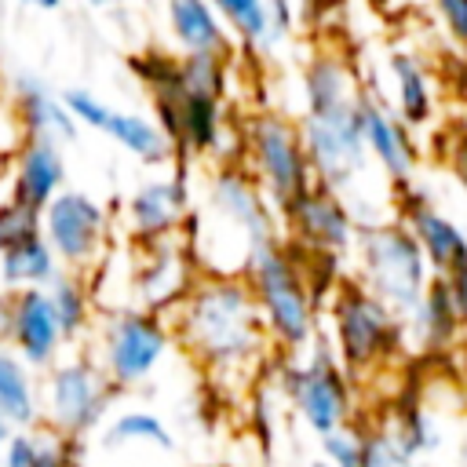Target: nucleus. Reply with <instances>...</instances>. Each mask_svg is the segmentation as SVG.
I'll return each instance as SVG.
<instances>
[{
	"instance_id": "de8ad7c7",
	"label": "nucleus",
	"mask_w": 467,
	"mask_h": 467,
	"mask_svg": "<svg viewBox=\"0 0 467 467\" xmlns=\"http://www.w3.org/2000/svg\"><path fill=\"white\" fill-rule=\"evenodd\" d=\"M361 467H365V463H361Z\"/></svg>"
},
{
	"instance_id": "c756f323",
	"label": "nucleus",
	"mask_w": 467,
	"mask_h": 467,
	"mask_svg": "<svg viewBox=\"0 0 467 467\" xmlns=\"http://www.w3.org/2000/svg\"><path fill=\"white\" fill-rule=\"evenodd\" d=\"M179 73L186 91L223 102L230 88V55H182Z\"/></svg>"
},
{
	"instance_id": "4c0bfd02",
	"label": "nucleus",
	"mask_w": 467,
	"mask_h": 467,
	"mask_svg": "<svg viewBox=\"0 0 467 467\" xmlns=\"http://www.w3.org/2000/svg\"><path fill=\"white\" fill-rule=\"evenodd\" d=\"M292 26H296L292 0H266V51L277 47L281 40H288Z\"/></svg>"
},
{
	"instance_id": "ddd939ff",
	"label": "nucleus",
	"mask_w": 467,
	"mask_h": 467,
	"mask_svg": "<svg viewBox=\"0 0 467 467\" xmlns=\"http://www.w3.org/2000/svg\"><path fill=\"white\" fill-rule=\"evenodd\" d=\"M201 270L186 248L182 237L150 244V248H135V266H131V306L171 317L179 310V303L190 296V288L197 285Z\"/></svg>"
},
{
	"instance_id": "393cba45",
	"label": "nucleus",
	"mask_w": 467,
	"mask_h": 467,
	"mask_svg": "<svg viewBox=\"0 0 467 467\" xmlns=\"http://www.w3.org/2000/svg\"><path fill=\"white\" fill-rule=\"evenodd\" d=\"M387 69H390V80H394V106H398V117L409 124V128H423L434 113V91H431V77L427 69L420 66L416 55L409 51H394L387 58Z\"/></svg>"
},
{
	"instance_id": "ea45409f",
	"label": "nucleus",
	"mask_w": 467,
	"mask_h": 467,
	"mask_svg": "<svg viewBox=\"0 0 467 467\" xmlns=\"http://www.w3.org/2000/svg\"><path fill=\"white\" fill-rule=\"evenodd\" d=\"M445 285H449L452 306H456V314H460V321H463V328H467V263L456 266V270L445 277Z\"/></svg>"
},
{
	"instance_id": "9b49d317",
	"label": "nucleus",
	"mask_w": 467,
	"mask_h": 467,
	"mask_svg": "<svg viewBox=\"0 0 467 467\" xmlns=\"http://www.w3.org/2000/svg\"><path fill=\"white\" fill-rule=\"evenodd\" d=\"M44 241L58 255L62 270L88 274L106 255L109 212L84 190H62L44 208Z\"/></svg>"
},
{
	"instance_id": "e433bc0d",
	"label": "nucleus",
	"mask_w": 467,
	"mask_h": 467,
	"mask_svg": "<svg viewBox=\"0 0 467 467\" xmlns=\"http://www.w3.org/2000/svg\"><path fill=\"white\" fill-rule=\"evenodd\" d=\"M33 463H36V427L11 431V438L0 449V467H33Z\"/></svg>"
},
{
	"instance_id": "2f4dec72",
	"label": "nucleus",
	"mask_w": 467,
	"mask_h": 467,
	"mask_svg": "<svg viewBox=\"0 0 467 467\" xmlns=\"http://www.w3.org/2000/svg\"><path fill=\"white\" fill-rule=\"evenodd\" d=\"M40 234H44V215L40 212H33L29 204H22L15 197L0 201V255L11 252L15 244H26V241L40 237Z\"/></svg>"
},
{
	"instance_id": "5701e85b",
	"label": "nucleus",
	"mask_w": 467,
	"mask_h": 467,
	"mask_svg": "<svg viewBox=\"0 0 467 467\" xmlns=\"http://www.w3.org/2000/svg\"><path fill=\"white\" fill-rule=\"evenodd\" d=\"M0 420L11 431L40 427V383L11 347H0Z\"/></svg>"
},
{
	"instance_id": "6e6552de",
	"label": "nucleus",
	"mask_w": 467,
	"mask_h": 467,
	"mask_svg": "<svg viewBox=\"0 0 467 467\" xmlns=\"http://www.w3.org/2000/svg\"><path fill=\"white\" fill-rule=\"evenodd\" d=\"M117 387L88 350L58 358L40 379V427L62 438H88L109 420Z\"/></svg>"
},
{
	"instance_id": "7ed1b4c3",
	"label": "nucleus",
	"mask_w": 467,
	"mask_h": 467,
	"mask_svg": "<svg viewBox=\"0 0 467 467\" xmlns=\"http://www.w3.org/2000/svg\"><path fill=\"white\" fill-rule=\"evenodd\" d=\"M244 281L255 296L270 347L281 358H296L317 343V310L321 306L306 285L299 252L285 237H274L255 248V255L244 270Z\"/></svg>"
},
{
	"instance_id": "58836bf2",
	"label": "nucleus",
	"mask_w": 467,
	"mask_h": 467,
	"mask_svg": "<svg viewBox=\"0 0 467 467\" xmlns=\"http://www.w3.org/2000/svg\"><path fill=\"white\" fill-rule=\"evenodd\" d=\"M434 7L441 15L449 36L467 51V0H434Z\"/></svg>"
},
{
	"instance_id": "c03bdc74",
	"label": "nucleus",
	"mask_w": 467,
	"mask_h": 467,
	"mask_svg": "<svg viewBox=\"0 0 467 467\" xmlns=\"http://www.w3.org/2000/svg\"><path fill=\"white\" fill-rule=\"evenodd\" d=\"M7 438H11V427L0 420V449H4V441H7Z\"/></svg>"
},
{
	"instance_id": "79ce46f5",
	"label": "nucleus",
	"mask_w": 467,
	"mask_h": 467,
	"mask_svg": "<svg viewBox=\"0 0 467 467\" xmlns=\"http://www.w3.org/2000/svg\"><path fill=\"white\" fill-rule=\"evenodd\" d=\"M452 175H456V182H460V190H463V197H467V142L460 146V153H456V161H452Z\"/></svg>"
},
{
	"instance_id": "0eeeda50",
	"label": "nucleus",
	"mask_w": 467,
	"mask_h": 467,
	"mask_svg": "<svg viewBox=\"0 0 467 467\" xmlns=\"http://www.w3.org/2000/svg\"><path fill=\"white\" fill-rule=\"evenodd\" d=\"M171 343L175 332L168 317L128 306V310H109L95 321L88 354L117 390H135L164 365Z\"/></svg>"
},
{
	"instance_id": "cd10ccee",
	"label": "nucleus",
	"mask_w": 467,
	"mask_h": 467,
	"mask_svg": "<svg viewBox=\"0 0 467 467\" xmlns=\"http://www.w3.org/2000/svg\"><path fill=\"white\" fill-rule=\"evenodd\" d=\"M99 438H102L106 449H157V452H171L175 449V434L150 409H124V412L109 416L102 423Z\"/></svg>"
},
{
	"instance_id": "37998d69",
	"label": "nucleus",
	"mask_w": 467,
	"mask_h": 467,
	"mask_svg": "<svg viewBox=\"0 0 467 467\" xmlns=\"http://www.w3.org/2000/svg\"><path fill=\"white\" fill-rule=\"evenodd\" d=\"M26 7H36V11H58L62 7V0H22Z\"/></svg>"
},
{
	"instance_id": "412c9836",
	"label": "nucleus",
	"mask_w": 467,
	"mask_h": 467,
	"mask_svg": "<svg viewBox=\"0 0 467 467\" xmlns=\"http://www.w3.org/2000/svg\"><path fill=\"white\" fill-rule=\"evenodd\" d=\"M168 33L182 47V55H230L234 58V33L212 7V0H164Z\"/></svg>"
},
{
	"instance_id": "7c9ffc66",
	"label": "nucleus",
	"mask_w": 467,
	"mask_h": 467,
	"mask_svg": "<svg viewBox=\"0 0 467 467\" xmlns=\"http://www.w3.org/2000/svg\"><path fill=\"white\" fill-rule=\"evenodd\" d=\"M237 44L266 51V0H212Z\"/></svg>"
},
{
	"instance_id": "f257e3e1",
	"label": "nucleus",
	"mask_w": 467,
	"mask_h": 467,
	"mask_svg": "<svg viewBox=\"0 0 467 467\" xmlns=\"http://www.w3.org/2000/svg\"><path fill=\"white\" fill-rule=\"evenodd\" d=\"M168 321L175 343L223 390L252 387L274 350L244 277L201 274Z\"/></svg>"
},
{
	"instance_id": "c9c22d12",
	"label": "nucleus",
	"mask_w": 467,
	"mask_h": 467,
	"mask_svg": "<svg viewBox=\"0 0 467 467\" xmlns=\"http://www.w3.org/2000/svg\"><path fill=\"white\" fill-rule=\"evenodd\" d=\"M361 431H365V467H420V460L405 456L379 427L376 431L361 427Z\"/></svg>"
},
{
	"instance_id": "39448f33",
	"label": "nucleus",
	"mask_w": 467,
	"mask_h": 467,
	"mask_svg": "<svg viewBox=\"0 0 467 467\" xmlns=\"http://www.w3.org/2000/svg\"><path fill=\"white\" fill-rule=\"evenodd\" d=\"M270 383L314 438L354 427V379L336 361L325 336H317V343L296 358H277Z\"/></svg>"
},
{
	"instance_id": "a18cd8bd",
	"label": "nucleus",
	"mask_w": 467,
	"mask_h": 467,
	"mask_svg": "<svg viewBox=\"0 0 467 467\" xmlns=\"http://www.w3.org/2000/svg\"><path fill=\"white\" fill-rule=\"evenodd\" d=\"M306 467H332V463H325V460H321V456H317V460H310V463H306Z\"/></svg>"
},
{
	"instance_id": "b1692460",
	"label": "nucleus",
	"mask_w": 467,
	"mask_h": 467,
	"mask_svg": "<svg viewBox=\"0 0 467 467\" xmlns=\"http://www.w3.org/2000/svg\"><path fill=\"white\" fill-rule=\"evenodd\" d=\"M47 299L55 306V317H58L66 343H80L88 332H95V310L99 306H95V296H91V285L84 274L62 270L47 285Z\"/></svg>"
},
{
	"instance_id": "423d86ee",
	"label": "nucleus",
	"mask_w": 467,
	"mask_h": 467,
	"mask_svg": "<svg viewBox=\"0 0 467 467\" xmlns=\"http://www.w3.org/2000/svg\"><path fill=\"white\" fill-rule=\"evenodd\" d=\"M354 255H358V281L376 299H383L401 321L416 310L427 285L434 281L420 244L398 219L361 223L354 237Z\"/></svg>"
},
{
	"instance_id": "4be33fe9",
	"label": "nucleus",
	"mask_w": 467,
	"mask_h": 467,
	"mask_svg": "<svg viewBox=\"0 0 467 467\" xmlns=\"http://www.w3.org/2000/svg\"><path fill=\"white\" fill-rule=\"evenodd\" d=\"M463 332V321L452 306V296H449V285L445 277H434L423 292V299L416 303V310L405 317V343H412L416 350H427V354H441L449 350Z\"/></svg>"
},
{
	"instance_id": "6ab92c4d",
	"label": "nucleus",
	"mask_w": 467,
	"mask_h": 467,
	"mask_svg": "<svg viewBox=\"0 0 467 467\" xmlns=\"http://www.w3.org/2000/svg\"><path fill=\"white\" fill-rule=\"evenodd\" d=\"M11 109L26 131V139H47V142H73L77 139V120L66 109V99L51 91L47 80L36 73H15L11 80Z\"/></svg>"
},
{
	"instance_id": "c85d7f7f",
	"label": "nucleus",
	"mask_w": 467,
	"mask_h": 467,
	"mask_svg": "<svg viewBox=\"0 0 467 467\" xmlns=\"http://www.w3.org/2000/svg\"><path fill=\"white\" fill-rule=\"evenodd\" d=\"M379 431L412 460H420V456H427V452H434L441 445V431H438L434 416L427 409H420V405H401L398 412L387 416V423Z\"/></svg>"
},
{
	"instance_id": "bb28decb",
	"label": "nucleus",
	"mask_w": 467,
	"mask_h": 467,
	"mask_svg": "<svg viewBox=\"0 0 467 467\" xmlns=\"http://www.w3.org/2000/svg\"><path fill=\"white\" fill-rule=\"evenodd\" d=\"M62 274L58 255L51 252V244L40 237L15 244L11 252L0 255V281L7 292H26V288H47L55 277Z\"/></svg>"
},
{
	"instance_id": "f8f14e48",
	"label": "nucleus",
	"mask_w": 467,
	"mask_h": 467,
	"mask_svg": "<svg viewBox=\"0 0 467 467\" xmlns=\"http://www.w3.org/2000/svg\"><path fill=\"white\" fill-rule=\"evenodd\" d=\"M281 234H288L285 241L296 244L299 252L343 255L347 248H354L358 215H354V208L347 204V197H339L336 190L314 182V186L281 215Z\"/></svg>"
},
{
	"instance_id": "4468645a",
	"label": "nucleus",
	"mask_w": 467,
	"mask_h": 467,
	"mask_svg": "<svg viewBox=\"0 0 467 467\" xmlns=\"http://www.w3.org/2000/svg\"><path fill=\"white\" fill-rule=\"evenodd\" d=\"M62 99H66V109L73 113L77 124L106 131L117 146H124L142 164H171L175 161V150L153 117H142L131 109H113L99 95H91L88 88H69V91H62Z\"/></svg>"
},
{
	"instance_id": "a211bd4d",
	"label": "nucleus",
	"mask_w": 467,
	"mask_h": 467,
	"mask_svg": "<svg viewBox=\"0 0 467 467\" xmlns=\"http://www.w3.org/2000/svg\"><path fill=\"white\" fill-rule=\"evenodd\" d=\"M33 372H47L62 358V328L55 317V306L47 299V288H26L15 292V325L7 343Z\"/></svg>"
},
{
	"instance_id": "f03ea898",
	"label": "nucleus",
	"mask_w": 467,
	"mask_h": 467,
	"mask_svg": "<svg viewBox=\"0 0 467 467\" xmlns=\"http://www.w3.org/2000/svg\"><path fill=\"white\" fill-rule=\"evenodd\" d=\"M208 204L190 208L182 241L201 274L244 277L259 244L281 237V215L248 168L223 164L208 179Z\"/></svg>"
},
{
	"instance_id": "aec40b11",
	"label": "nucleus",
	"mask_w": 467,
	"mask_h": 467,
	"mask_svg": "<svg viewBox=\"0 0 467 467\" xmlns=\"http://www.w3.org/2000/svg\"><path fill=\"white\" fill-rule=\"evenodd\" d=\"M66 190L62 146L47 139H22L11 164V197L44 215V208Z\"/></svg>"
},
{
	"instance_id": "f3484780",
	"label": "nucleus",
	"mask_w": 467,
	"mask_h": 467,
	"mask_svg": "<svg viewBox=\"0 0 467 467\" xmlns=\"http://www.w3.org/2000/svg\"><path fill=\"white\" fill-rule=\"evenodd\" d=\"M358 109H361V135H365V146H368L372 164H376L390 182L409 186V182H412V171H416L412 128H409L394 109H387L376 95H368V91H361Z\"/></svg>"
},
{
	"instance_id": "2eb2a0df",
	"label": "nucleus",
	"mask_w": 467,
	"mask_h": 467,
	"mask_svg": "<svg viewBox=\"0 0 467 467\" xmlns=\"http://www.w3.org/2000/svg\"><path fill=\"white\" fill-rule=\"evenodd\" d=\"M190 208L193 204H190V186H186V164H179L175 175L146 179L124 204L131 244L150 248V244L179 237Z\"/></svg>"
},
{
	"instance_id": "f704fd0d",
	"label": "nucleus",
	"mask_w": 467,
	"mask_h": 467,
	"mask_svg": "<svg viewBox=\"0 0 467 467\" xmlns=\"http://www.w3.org/2000/svg\"><path fill=\"white\" fill-rule=\"evenodd\" d=\"M33 467H80V441L36 427V463Z\"/></svg>"
},
{
	"instance_id": "473e14b6",
	"label": "nucleus",
	"mask_w": 467,
	"mask_h": 467,
	"mask_svg": "<svg viewBox=\"0 0 467 467\" xmlns=\"http://www.w3.org/2000/svg\"><path fill=\"white\" fill-rule=\"evenodd\" d=\"M128 66H131V73L150 88V95L168 91V88H175V84L182 80V77H179V58H175V55H164V51H139V55L128 58Z\"/></svg>"
},
{
	"instance_id": "20e7f679",
	"label": "nucleus",
	"mask_w": 467,
	"mask_h": 467,
	"mask_svg": "<svg viewBox=\"0 0 467 467\" xmlns=\"http://www.w3.org/2000/svg\"><path fill=\"white\" fill-rule=\"evenodd\" d=\"M328 347L336 361L350 372V379H361L390 365L409 347L405 321L358 277H350L339 281L328 299Z\"/></svg>"
},
{
	"instance_id": "49530a36",
	"label": "nucleus",
	"mask_w": 467,
	"mask_h": 467,
	"mask_svg": "<svg viewBox=\"0 0 467 467\" xmlns=\"http://www.w3.org/2000/svg\"><path fill=\"white\" fill-rule=\"evenodd\" d=\"M88 4H95V7H106V4H120V0H88Z\"/></svg>"
},
{
	"instance_id": "a878e982",
	"label": "nucleus",
	"mask_w": 467,
	"mask_h": 467,
	"mask_svg": "<svg viewBox=\"0 0 467 467\" xmlns=\"http://www.w3.org/2000/svg\"><path fill=\"white\" fill-rule=\"evenodd\" d=\"M358 91L361 88L354 80V69L339 55L321 51L303 66V109H328L350 102Z\"/></svg>"
},
{
	"instance_id": "9d476101",
	"label": "nucleus",
	"mask_w": 467,
	"mask_h": 467,
	"mask_svg": "<svg viewBox=\"0 0 467 467\" xmlns=\"http://www.w3.org/2000/svg\"><path fill=\"white\" fill-rule=\"evenodd\" d=\"M361 91L350 102L328 106V109H303L299 117V135L314 168V179L339 197L354 190V182L365 179L372 157L361 135V109H358Z\"/></svg>"
},
{
	"instance_id": "a19ab883",
	"label": "nucleus",
	"mask_w": 467,
	"mask_h": 467,
	"mask_svg": "<svg viewBox=\"0 0 467 467\" xmlns=\"http://www.w3.org/2000/svg\"><path fill=\"white\" fill-rule=\"evenodd\" d=\"M11 325H15V292H0V347L11 343Z\"/></svg>"
},
{
	"instance_id": "1a4fd4ad",
	"label": "nucleus",
	"mask_w": 467,
	"mask_h": 467,
	"mask_svg": "<svg viewBox=\"0 0 467 467\" xmlns=\"http://www.w3.org/2000/svg\"><path fill=\"white\" fill-rule=\"evenodd\" d=\"M244 150L252 161V175L263 186L266 201L277 215H285L317 179L299 135V120L281 113H255L244 124Z\"/></svg>"
},
{
	"instance_id": "dca6fc26",
	"label": "nucleus",
	"mask_w": 467,
	"mask_h": 467,
	"mask_svg": "<svg viewBox=\"0 0 467 467\" xmlns=\"http://www.w3.org/2000/svg\"><path fill=\"white\" fill-rule=\"evenodd\" d=\"M398 223L412 234V241L420 244L434 277H449L456 266L467 263V230L460 223H452L445 212H438L434 201L416 193L412 182L401 193V219Z\"/></svg>"
},
{
	"instance_id": "72a5a7b5",
	"label": "nucleus",
	"mask_w": 467,
	"mask_h": 467,
	"mask_svg": "<svg viewBox=\"0 0 467 467\" xmlns=\"http://www.w3.org/2000/svg\"><path fill=\"white\" fill-rule=\"evenodd\" d=\"M321 460L332 467H361L365 463V431L354 423L347 431L321 438Z\"/></svg>"
}]
</instances>
